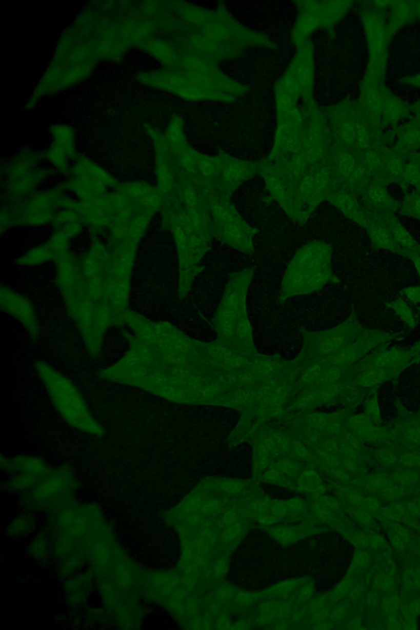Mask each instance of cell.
<instances>
[{
  "mask_svg": "<svg viewBox=\"0 0 420 630\" xmlns=\"http://www.w3.org/2000/svg\"><path fill=\"white\" fill-rule=\"evenodd\" d=\"M91 243L81 255L69 248L55 260L57 285L69 316L91 358L101 356L105 334L122 327L129 311L131 272L144 232L117 220L90 232Z\"/></svg>",
  "mask_w": 420,
  "mask_h": 630,
  "instance_id": "cell-1",
  "label": "cell"
},
{
  "mask_svg": "<svg viewBox=\"0 0 420 630\" xmlns=\"http://www.w3.org/2000/svg\"><path fill=\"white\" fill-rule=\"evenodd\" d=\"M35 370L52 404L67 424L89 435H105L103 426L94 417L84 397L72 381L43 361L35 363Z\"/></svg>",
  "mask_w": 420,
  "mask_h": 630,
  "instance_id": "cell-2",
  "label": "cell"
},
{
  "mask_svg": "<svg viewBox=\"0 0 420 630\" xmlns=\"http://www.w3.org/2000/svg\"><path fill=\"white\" fill-rule=\"evenodd\" d=\"M73 201L61 185L35 193L19 202L2 204L1 231L22 226L53 225L62 210L72 209Z\"/></svg>",
  "mask_w": 420,
  "mask_h": 630,
  "instance_id": "cell-3",
  "label": "cell"
},
{
  "mask_svg": "<svg viewBox=\"0 0 420 630\" xmlns=\"http://www.w3.org/2000/svg\"><path fill=\"white\" fill-rule=\"evenodd\" d=\"M43 153L25 150L16 154L3 176L2 204L19 202L35 194V189L52 173L41 165Z\"/></svg>",
  "mask_w": 420,
  "mask_h": 630,
  "instance_id": "cell-4",
  "label": "cell"
},
{
  "mask_svg": "<svg viewBox=\"0 0 420 630\" xmlns=\"http://www.w3.org/2000/svg\"><path fill=\"white\" fill-rule=\"evenodd\" d=\"M212 227L217 238L241 251H253V238L256 231L241 218L227 197L209 195L207 197Z\"/></svg>",
  "mask_w": 420,
  "mask_h": 630,
  "instance_id": "cell-5",
  "label": "cell"
},
{
  "mask_svg": "<svg viewBox=\"0 0 420 630\" xmlns=\"http://www.w3.org/2000/svg\"><path fill=\"white\" fill-rule=\"evenodd\" d=\"M63 184L79 201H89L115 188L120 183L108 171L90 159L77 156Z\"/></svg>",
  "mask_w": 420,
  "mask_h": 630,
  "instance_id": "cell-6",
  "label": "cell"
},
{
  "mask_svg": "<svg viewBox=\"0 0 420 630\" xmlns=\"http://www.w3.org/2000/svg\"><path fill=\"white\" fill-rule=\"evenodd\" d=\"M83 226L80 223H70L55 228L50 239L41 246L31 249L17 260L16 264L23 266H33L37 264L54 261L63 252L69 248L72 238L80 234Z\"/></svg>",
  "mask_w": 420,
  "mask_h": 630,
  "instance_id": "cell-7",
  "label": "cell"
},
{
  "mask_svg": "<svg viewBox=\"0 0 420 630\" xmlns=\"http://www.w3.org/2000/svg\"><path fill=\"white\" fill-rule=\"evenodd\" d=\"M252 275V271H244L232 275L230 279L219 309L217 322L220 331L224 335L230 336L233 331L234 325L241 316L240 308Z\"/></svg>",
  "mask_w": 420,
  "mask_h": 630,
  "instance_id": "cell-8",
  "label": "cell"
},
{
  "mask_svg": "<svg viewBox=\"0 0 420 630\" xmlns=\"http://www.w3.org/2000/svg\"><path fill=\"white\" fill-rule=\"evenodd\" d=\"M52 142L43 153L44 159L60 173L68 174L76 160V134L67 124H56L49 129Z\"/></svg>",
  "mask_w": 420,
  "mask_h": 630,
  "instance_id": "cell-9",
  "label": "cell"
},
{
  "mask_svg": "<svg viewBox=\"0 0 420 630\" xmlns=\"http://www.w3.org/2000/svg\"><path fill=\"white\" fill-rule=\"evenodd\" d=\"M1 308L21 323L29 337L36 340L41 335V325L36 311L31 301L9 287L1 286Z\"/></svg>",
  "mask_w": 420,
  "mask_h": 630,
  "instance_id": "cell-10",
  "label": "cell"
},
{
  "mask_svg": "<svg viewBox=\"0 0 420 630\" xmlns=\"http://www.w3.org/2000/svg\"><path fill=\"white\" fill-rule=\"evenodd\" d=\"M362 200L364 209L368 214L386 221L393 219L396 211L400 209V204L392 198L384 186L380 185L368 186L362 191Z\"/></svg>",
  "mask_w": 420,
  "mask_h": 630,
  "instance_id": "cell-11",
  "label": "cell"
},
{
  "mask_svg": "<svg viewBox=\"0 0 420 630\" xmlns=\"http://www.w3.org/2000/svg\"><path fill=\"white\" fill-rule=\"evenodd\" d=\"M365 228L369 235L374 249L390 250L406 256V251L395 242L388 221L369 215Z\"/></svg>",
  "mask_w": 420,
  "mask_h": 630,
  "instance_id": "cell-12",
  "label": "cell"
},
{
  "mask_svg": "<svg viewBox=\"0 0 420 630\" xmlns=\"http://www.w3.org/2000/svg\"><path fill=\"white\" fill-rule=\"evenodd\" d=\"M327 200L337 207L347 218L365 227L369 220V215L361 206L355 194L345 190H336L328 194Z\"/></svg>",
  "mask_w": 420,
  "mask_h": 630,
  "instance_id": "cell-13",
  "label": "cell"
},
{
  "mask_svg": "<svg viewBox=\"0 0 420 630\" xmlns=\"http://www.w3.org/2000/svg\"><path fill=\"white\" fill-rule=\"evenodd\" d=\"M269 190L279 204L285 209L289 217L293 218L295 193L291 185L278 174L269 172L266 175Z\"/></svg>",
  "mask_w": 420,
  "mask_h": 630,
  "instance_id": "cell-14",
  "label": "cell"
},
{
  "mask_svg": "<svg viewBox=\"0 0 420 630\" xmlns=\"http://www.w3.org/2000/svg\"><path fill=\"white\" fill-rule=\"evenodd\" d=\"M388 222L390 229L392 231L394 240L398 246L406 251V257L411 254H417L420 255V246L414 241V238L410 235L407 230L401 224L397 219H390Z\"/></svg>",
  "mask_w": 420,
  "mask_h": 630,
  "instance_id": "cell-15",
  "label": "cell"
},
{
  "mask_svg": "<svg viewBox=\"0 0 420 630\" xmlns=\"http://www.w3.org/2000/svg\"><path fill=\"white\" fill-rule=\"evenodd\" d=\"M249 166L240 162L229 163L225 166L223 173V179L229 187L239 184L250 173Z\"/></svg>",
  "mask_w": 420,
  "mask_h": 630,
  "instance_id": "cell-16",
  "label": "cell"
},
{
  "mask_svg": "<svg viewBox=\"0 0 420 630\" xmlns=\"http://www.w3.org/2000/svg\"><path fill=\"white\" fill-rule=\"evenodd\" d=\"M399 210L403 214L420 219V188L416 192L406 196Z\"/></svg>",
  "mask_w": 420,
  "mask_h": 630,
  "instance_id": "cell-17",
  "label": "cell"
},
{
  "mask_svg": "<svg viewBox=\"0 0 420 630\" xmlns=\"http://www.w3.org/2000/svg\"><path fill=\"white\" fill-rule=\"evenodd\" d=\"M336 165L339 173L346 178H351L357 167L355 160L347 153H342L336 156Z\"/></svg>",
  "mask_w": 420,
  "mask_h": 630,
  "instance_id": "cell-18",
  "label": "cell"
},
{
  "mask_svg": "<svg viewBox=\"0 0 420 630\" xmlns=\"http://www.w3.org/2000/svg\"><path fill=\"white\" fill-rule=\"evenodd\" d=\"M344 338L339 334H332L324 338L321 345L324 352H333L343 346Z\"/></svg>",
  "mask_w": 420,
  "mask_h": 630,
  "instance_id": "cell-19",
  "label": "cell"
},
{
  "mask_svg": "<svg viewBox=\"0 0 420 630\" xmlns=\"http://www.w3.org/2000/svg\"><path fill=\"white\" fill-rule=\"evenodd\" d=\"M197 169L199 170V172L205 175V176H211L217 173L218 167L214 160H209V159H199L198 160Z\"/></svg>",
  "mask_w": 420,
  "mask_h": 630,
  "instance_id": "cell-20",
  "label": "cell"
},
{
  "mask_svg": "<svg viewBox=\"0 0 420 630\" xmlns=\"http://www.w3.org/2000/svg\"><path fill=\"white\" fill-rule=\"evenodd\" d=\"M402 178L410 184H419L420 165L415 163H411L405 168Z\"/></svg>",
  "mask_w": 420,
  "mask_h": 630,
  "instance_id": "cell-21",
  "label": "cell"
},
{
  "mask_svg": "<svg viewBox=\"0 0 420 630\" xmlns=\"http://www.w3.org/2000/svg\"><path fill=\"white\" fill-rule=\"evenodd\" d=\"M387 169L394 178L402 176L405 171L404 164L398 157H391L387 161Z\"/></svg>",
  "mask_w": 420,
  "mask_h": 630,
  "instance_id": "cell-22",
  "label": "cell"
},
{
  "mask_svg": "<svg viewBox=\"0 0 420 630\" xmlns=\"http://www.w3.org/2000/svg\"><path fill=\"white\" fill-rule=\"evenodd\" d=\"M365 165L369 172H378L382 166V160L379 154L376 152L370 151L367 153L365 157Z\"/></svg>",
  "mask_w": 420,
  "mask_h": 630,
  "instance_id": "cell-23",
  "label": "cell"
},
{
  "mask_svg": "<svg viewBox=\"0 0 420 630\" xmlns=\"http://www.w3.org/2000/svg\"><path fill=\"white\" fill-rule=\"evenodd\" d=\"M399 359H400V354L397 352H388V353L380 356L377 358V363L379 366H384L387 364L396 362Z\"/></svg>",
  "mask_w": 420,
  "mask_h": 630,
  "instance_id": "cell-24",
  "label": "cell"
},
{
  "mask_svg": "<svg viewBox=\"0 0 420 630\" xmlns=\"http://www.w3.org/2000/svg\"><path fill=\"white\" fill-rule=\"evenodd\" d=\"M381 376L377 372H367L361 377V383L365 386H372L379 382Z\"/></svg>",
  "mask_w": 420,
  "mask_h": 630,
  "instance_id": "cell-25",
  "label": "cell"
},
{
  "mask_svg": "<svg viewBox=\"0 0 420 630\" xmlns=\"http://www.w3.org/2000/svg\"><path fill=\"white\" fill-rule=\"evenodd\" d=\"M355 135H356V141L358 145L362 149L367 147L369 138H368L366 131H365L363 127H361L359 125L356 126V127H355Z\"/></svg>",
  "mask_w": 420,
  "mask_h": 630,
  "instance_id": "cell-26",
  "label": "cell"
},
{
  "mask_svg": "<svg viewBox=\"0 0 420 630\" xmlns=\"http://www.w3.org/2000/svg\"><path fill=\"white\" fill-rule=\"evenodd\" d=\"M342 136L347 142H352L355 139V127L352 123H347L342 128Z\"/></svg>",
  "mask_w": 420,
  "mask_h": 630,
  "instance_id": "cell-27",
  "label": "cell"
},
{
  "mask_svg": "<svg viewBox=\"0 0 420 630\" xmlns=\"http://www.w3.org/2000/svg\"><path fill=\"white\" fill-rule=\"evenodd\" d=\"M299 81L301 84L305 87H307L311 82V73L309 68L306 67L301 68L299 71Z\"/></svg>",
  "mask_w": 420,
  "mask_h": 630,
  "instance_id": "cell-28",
  "label": "cell"
},
{
  "mask_svg": "<svg viewBox=\"0 0 420 630\" xmlns=\"http://www.w3.org/2000/svg\"><path fill=\"white\" fill-rule=\"evenodd\" d=\"M367 106L369 107V110L373 113H378L381 108V104L378 99L376 97L375 94H370L367 98Z\"/></svg>",
  "mask_w": 420,
  "mask_h": 630,
  "instance_id": "cell-29",
  "label": "cell"
},
{
  "mask_svg": "<svg viewBox=\"0 0 420 630\" xmlns=\"http://www.w3.org/2000/svg\"><path fill=\"white\" fill-rule=\"evenodd\" d=\"M402 461L404 462L405 465L417 466L420 465V457H417L415 455H406L402 459Z\"/></svg>",
  "mask_w": 420,
  "mask_h": 630,
  "instance_id": "cell-30",
  "label": "cell"
},
{
  "mask_svg": "<svg viewBox=\"0 0 420 630\" xmlns=\"http://www.w3.org/2000/svg\"><path fill=\"white\" fill-rule=\"evenodd\" d=\"M406 144H408L409 146H412L414 144H416L419 140V134L417 131H412L406 134L404 138Z\"/></svg>",
  "mask_w": 420,
  "mask_h": 630,
  "instance_id": "cell-31",
  "label": "cell"
},
{
  "mask_svg": "<svg viewBox=\"0 0 420 630\" xmlns=\"http://www.w3.org/2000/svg\"><path fill=\"white\" fill-rule=\"evenodd\" d=\"M405 291L410 299L415 301H420V287H411L406 289Z\"/></svg>",
  "mask_w": 420,
  "mask_h": 630,
  "instance_id": "cell-32",
  "label": "cell"
},
{
  "mask_svg": "<svg viewBox=\"0 0 420 630\" xmlns=\"http://www.w3.org/2000/svg\"><path fill=\"white\" fill-rule=\"evenodd\" d=\"M408 437L410 440L420 442V428H414L408 432Z\"/></svg>",
  "mask_w": 420,
  "mask_h": 630,
  "instance_id": "cell-33",
  "label": "cell"
},
{
  "mask_svg": "<svg viewBox=\"0 0 420 630\" xmlns=\"http://www.w3.org/2000/svg\"><path fill=\"white\" fill-rule=\"evenodd\" d=\"M318 372H319V368L318 367L312 368L311 369L308 371L307 375H306V379L308 381L313 380V379H315L316 377L318 376Z\"/></svg>",
  "mask_w": 420,
  "mask_h": 630,
  "instance_id": "cell-34",
  "label": "cell"
},
{
  "mask_svg": "<svg viewBox=\"0 0 420 630\" xmlns=\"http://www.w3.org/2000/svg\"><path fill=\"white\" fill-rule=\"evenodd\" d=\"M379 459L383 462L387 463V464H389V463H392L393 461V457L389 453L387 452V451L380 452Z\"/></svg>",
  "mask_w": 420,
  "mask_h": 630,
  "instance_id": "cell-35",
  "label": "cell"
},
{
  "mask_svg": "<svg viewBox=\"0 0 420 630\" xmlns=\"http://www.w3.org/2000/svg\"><path fill=\"white\" fill-rule=\"evenodd\" d=\"M409 258L411 259V260H412L413 261H414V265H415V268H416L417 271H418V274H419V278H420V255L419 254H410V256H409Z\"/></svg>",
  "mask_w": 420,
  "mask_h": 630,
  "instance_id": "cell-36",
  "label": "cell"
},
{
  "mask_svg": "<svg viewBox=\"0 0 420 630\" xmlns=\"http://www.w3.org/2000/svg\"><path fill=\"white\" fill-rule=\"evenodd\" d=\"M287 87H288L289 90H291V91H292V92H295V91H296V90H297V82H296L295 78H290L288 82H287Z\"/></svg>",
  "mask_w": 420,
  "mask_h": 630,
  "instance_id": "cell-37",
  "label": "cell"
},
{
  "mask_svg": "<svg viewBox=\"0 0 420 630\" xmlns=\"http://www.w3.org/2000/svg\"><path fill=\"white\" fill-rule=\"evenodd\" d=\"M337 377H338V375H337L336 372L331 371V372H328V373L324 375V379H323V382H325V383H327V382H331V381L336 379Z\"/></svg>",
  "mask_w": 420,
  "mask_h": 630,
  "instance_id": "cell-38",
  "label": "cell"
},
{
  "mask_svg": "<svg viewBox=\"0 0 420 630\" xmlns=\"http://www.w3.org/2000/svg\"><path fill=\"white\" fill-rule=\"evenodd\" d=\"M369 410L371 412L372 415H377L378 410H377V405H375V402L370 404L369 407Z\"/></svg>",
  "mask_w": 420,
  "mask_h": 630,
  "instance_id": "cell-39",
  "label": "cell"
}]
</instances>
